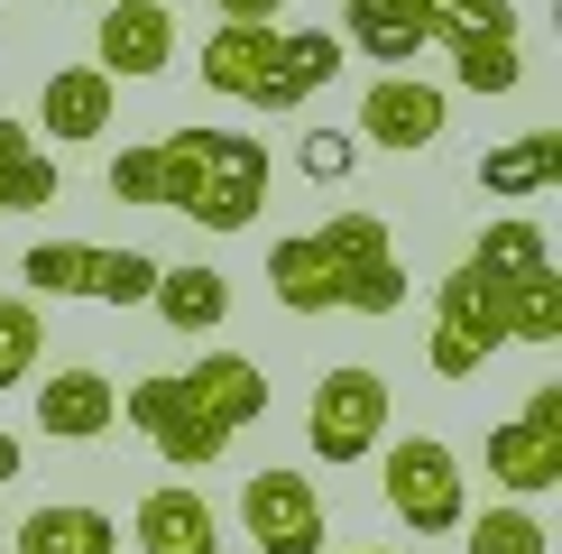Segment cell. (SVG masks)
Masks as SVG:
<instances>
[{
	"instance_id": "cell-28",
	"label": "cell",
	"mask_w": 562,
	"mask_h": 554,
	"mask_svg": "<svg viewBox=\"0 0 562 554\" xmlns=\"http://www.w3.org/2000/svg\"><path fill=\"white\" fill-rule=\"evenodd\" d=\"M213 10L231 19V29H277V10H286V0H213Z\"/></svg>"
},
{
	"instance_id": "cell-30",
	"label": "cell",
	"mask_w": 562,
	"mask_h": 554,
	"mask_svg": "<svg viewBox=\"0 0 562 554\" xmlns=\"http://www.w3.org/2000/svg\"><path fill=\"white\" fill-rule=\"evenodd\" d=\"M350 554H396V545H350Z\"/></svg>"
},
{
	"instance_id": "cell-19",
	"label": "cell",
	"mask_w": 562,
	"mask_h": 554,
	"mask_svg": "<svg viewBox=\"0 0 562 554\" xmlns=\"http://www.w3.org/2000/svg\"><path fill=\"white\" fill-rule=\"evenodd\" d=\"M553 176H562V130H526V138H507V148H488V157H480V185H488L498 203L544 195Z\"/></svg>"
},
{
	"instance_id": "cell-1",
	"label": "cell",
	"mask_w": 562,
	"mask_h": 554,
	"mask_svg": "<svg viewBox=\"0 0 562 554\" xmlns=\"http://www.w3.org/2000/svg\"><path fill=\"white\" fill-rule=\"evenodd\" d=\"M268 416V369L249 352H203L194 369H157L130 388V425L148 434L176 472H213L231 434Z\"/></svg>"
},
{
	"instance_id": "cell-4",
	"label": "cell",
	"mask_w": 562,
	"mask_h": 554,
	"mask_svg": "<svg viewBox=\"0 0 562 554\" xmlns=\"http://www.w3.org/2000/svg\"><path fill=\"white\" fill-rule=\"evenodd\" d=\"M507 287H517V277H488L480 259H461L452 277H442V296H434V342H425L434 379H480L488 352H507Z\"/></svg>"
},
{
	"instance_id": "cell-18",
	"label": "cell",
	"mask_w": 562,
	"mask_h": 554,
	"mask_svg": "<svg viewBox=\"0 0 562 554\" xmlns=\"http://www.w3.org/2000/svg\"><path fill=\"white\" fill-rule=\"evenodd\" d=\"M148 306L167 314V333H222L231 323V277L222 268H203V259H184V268H157V287H148Z\"/></svg>"
},
{
	"instance_id": "cell-7",
	"label": "cell",
	"mask_w": 562,
	"mask_h": 554,
	"mask_svg": "<svg viewBox=\"0 0 562 554\" xmlns=\"http://www.w3.org/2000/svg\"><path fill=\"white\" fill-rule=\"evenodd\" d=\"M387 434V379L360 361L323 369L314 379V407H304V444H314V462H369Z\"/></svg>"
},
{
	"instance_id": "cell-10",
	"label": "cell",
	"mask_w": 562,
	"mask_h": 554,
	"mask_svg": "<svg viewBox=\"0 0 562 554\" xmlns=\"http://www.w3.org/2000/svg\"><path fill=\"white\" fill-rule=\"evenodd\" d=\"M240 527L259 554H323V499L304 472H249L240 480Z\"/></svg>"
},
{
	"instance_id": "cell-23",
	"label": "cell",
	"mask_w": 562,
	"mask_h": 554,
	"mask_svg": "<svg viewBox=\"0 0 562 554\" xmlns=\"http://www.w3.org/2000/svg\"><path fill=\"white\" fill-rule=\"evenodd\" d=\"M461 545H471V554H553L544 518H535L526 499H498L488 518H461Z\"/></svg>"
},
{
	"instance_id": "cell-21",
	"label": "cell",
	"mask_w": 562,
	"mask_h": 554,
	"mask_svg": "<svg viewBox=\"0 0 562 554\" xmlns=\"http://www.w3.org/2000/svg\"><path fill=\"white\" fill-rule=\"evenodd\" d=\"M471 259L488 268V277H535V268H553V250H544V231H535L526 213H498L471 241Z\"/></svg>"
},
{
	"instance_id": "cell-12",
	"label": "cell",
	"mask_w": 562,
	"mask_h": 554,
	"mask_svg": "<svg viewBox=\"0 0 562 554\" xmlns=\"http://www.w3.org/2000/svg\"><path fill=\"white\" fill-rule=\"evenodd\" d=\"M442 84H425V75H379L360 92V138L369 148H396V157H425L434 138H442Z\"/></svg>"
},
{
	"instance_id": "cell-6",
	"label": "cell",
	"mask_w": 562,
	"mask_h": 554,
	"mask_svg": "<svg viewBox=\"0 0 562 554\" xmlns=\"http://www.w3.org/2000/svg\"><path fill=\"white\" fill-rule=\"evenodd\" d=\"M259 203H268V148L249 130H194V195H184V222L249 231Z\"/></svg>"
},
{
	"instance_id": "cell-14",
	"label": "cell",
	"mask_w": 562,
	"mask_h": 554,
	"mask_svg": "<svg viewBox=\"0 0 562 554\" xmlns=\"http://www.w3.org/2000/svg\"><path fill=\"white\" fill-rule=\"evenodd\" d=\"M341 29H350V46H360L379 75H406V65L434 46L425 0H341Z\"/></svg>"
},
{
	"instance_id": "cell-8",
	"label": "cell",
	"mask_w": 562,
	"mask_h": 554,
	"mask_svg": "<svg viewBox=\"0 0 562 554\" xmlns=\"http://www.w3.org/2000/svg\"><path fill=\"white\" fill-rule=\"evenodd\" d=\"M387 508L415 527V536H461L471 499H461V462H452L442 434H406V444H387Z\"/></svg>"
},
{
	"instance_id": "cell-11",
	"label": "cell",
	"mask_w": 562,
	"mask_h": 554,
	"mask_svg": "<svg viewBox=\"0 0 562 554\" xmlns=\"http://www.w3.org/2000/svg\"><path fill=\"white\" fill-rule=\"evenodd\" d=\"M92 65L111 84H148L176 65V10L167 0H102V37H92Z\"/></svg>"
},
{
	"instance_id": "cell-22",
	"label": "cell",
	"mask_w": 562,
	"mask_h": 554,
	"mask_svg": "<svg viewBox=\"0 0 562 554\" xmlns=\"http://www.w3.org/2000/svg\"><path fill=\"white\" fill-rule=\"evenodd\" d=\"M37 352H46V314H37V296H0V398L37 379Z\"/></svg>"
},
{
	"instance_id": "cell-29",
	"label": "cell",
	"mask_w": 562,
	"mask_h": 554,
	"mask_svg": "<svg viewBox=\"0 0 562 554\" xmlns=\"http://www.w3.org/2000/svg\"><path fill=\"white\" fill-rule=\"evenodd\" d=\"M19 462H29V453H19V434H0V490L19 480Z\"/></svg>"
},
{
	"instance_id": "cell-5",
	"label": "cell",
	"mask_w": 562,
	"mask_h": 554,
	"mask_svg": "<svg viewBox=\"0 0 562 554\" xmlns=\"http://www.w3.org/2000/svg\"><path fill=\"white\" fill-rule=\"evenodd\" d=\"M157 268L167 259H148V250H92V241H37L19 259L29 296H92V306H148Z\"/></svg>"
},
{
	"instance_id": "cell-16",
	"label": "cell",
	"mask_w": 562,
	"mask_h": 554,
	"mask_svg": "<svg viewBox=\"0 0 562 554\" xmlns=\"http://www.w3.org/2000/svg\"><path fill=\"white\" fill-rule=\"evenodd\" d=\"M111 111H121V84L102 75V65H56L37 92V130L46 138H102Z\"/></svg>"
},
{
	"instance_id": "cell-15",
	"label": "cell",
	"mask_w": 562,
	"mask_h": 554,
	"mask_svg": "<svg viewBox=\"0 0 562 554\" xmlns=\"http://www.w3.org/2000/svg\"><path fill=\"white\" fill-rule=\"evenodd\" d=\"M130 536H138V554H222V518H213V499H194L184 480H167V490L138 499Z\"/></svg>"
},
{
	"instance_id": "cell-27",
	"label": "cell",
	"mask_w": 562,
	"mask_h": 554,
	"mask_svg": "<svg viewBox=\"0 0 562 554\" xmlns=\"http://www.w3.org/2000/svg\"><path fill=\"white\" fill-rule=\"evenodd\" d=\"M111 195H121V203H157V157L148 148H121V157H111Z\"/></svg>"
},
{
	"instance_id": "cell-9",
	"label": "cell",
	"mask_w": 562,
	"mask_h": 554,
	"mask_svg": "<svg viewBox=\"0 0 562 554\" xmlns=\"http://www.w3.org/2000/svg\"><path fill=\"white\" fill-rule=\"evenodd\" d=\"M488 480H498L507 499L562 490V379H544V388L517 407V425L488 434Z\"/></svg>"
},
{
	"instance_id": "cell-13",
	"label": "cell",
	"mask_w": 562,
	"mask_h": 554,
	"mask_svg": "<svg viewBox=\"0 0 562 554\" xmlns=\"http://www.w3.org/2000/svg\"><path fill=\"white\" fill-rule=\"evenodd\" d=\"M37 425L56 434V444H92V434L121 425V388H111L102 369H46V388H37Z\"/></svg>"
},
{
	"instance_id": "cell-20",
	"label": "cell",
	"mask_w": 562,
	"mask_h": 554,
	"mask_svg": "<svg viewBox=\"0 0 562 554\" xmlns=\"http://www.w3.org/2000/svg\"><path fill=\"white\" fill-rule=\"evenodd\" d=\"M56 195H65V176H56V157L37 148V130L0 121V213H46Z\"/></svg>"
},
{
	"instance_id": "cell-17",
	"label": "cell",
	"mask_w": 562,
	"mask_h": 554,
	"mask_svg": "<svg viewBox=\"0 0 562 554\" xmlns=\"http://www.w3.org/2000/svg\"><path fill=\"white\" fill-rule=\"evenodd\" d=\"M19 554H121V518L92 499H46L19 518Z\"/></svg>"
},
{
	"instance_id": "cell-2",
	"label": "cell",
	"mask_w": 562,
	"mask_h": 554,
	"mask_svg": "<svg viewBox=\"0 0 562 554\" xmlns=\"http://www.w3.org/2000/svg\"><path fill=\"white\" fill-rule=\"evenodd\" d=\"M268 287L286 314H396L406 306V268L379 213H323L314 231L268 250Z\"/></svg>"
},
{
	"instance_id": "cell-25",
	"label": "cell",
	"mask_w": 562,
	"mask_h": 554,
	"mask_svg": "<svg viewBox=\"0 0 562 554\" xmlns=\"http://www.w3.org/2000/svg\"><path fill=\"white\" fill-rule=\"evenodd\" d=\"M452 75H461V92H517V84H526V56H517V37H498V46H461Z\"/></svg>"
},
{
	"instance_id": "cell-3",
	"label": "cell",
	"mask_w": 562,
	"mask_h": 554,
	"mask_svg": "<svg viewBox=\"0 0 562 554\" xmlns=\"http://www.w3.org/2000/svg\"><path fill=\"white\" fill-rule=\"evenodd\" d=\"M194 75L222 92V102H249V111H304L323 84L341 75V37L333 29H222L203 37Z\"/></svg>"
},
{
	"instance_id": "cell-24",
	"label": "cell",
	"mask_w": 562,
	"mask_h": 554,
	"mask_svg": "<svg viewBox=\"0 0 562 554\" xmlns=\"http://www.w3.org/2000/svg\"><path fill=\"white\" fill-rule=\"evenodd\" d=\"M507 342H562V277L553 268L507 287Z\"/></svg>"
},
{
	"instance_id": "cell-26",
	"label": "cell",
	"mask_w": 562,
	"mask_h": 554,
	"mask_svg": "<svg viewBox=\"0 0 562 554\" xmlns=\"http://www.w3.org/2000/svg\"><path fill=\"white\" fill-rule=\"evenodd\" d=\"M295 167L314 176V185H350V167H360V138H350V130H304Z\"/></svg>"
}]
</instances>
